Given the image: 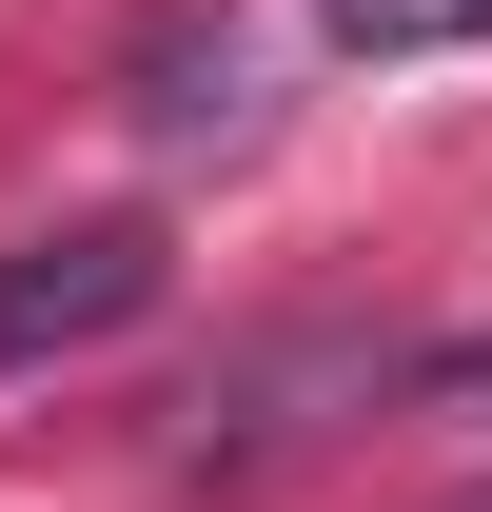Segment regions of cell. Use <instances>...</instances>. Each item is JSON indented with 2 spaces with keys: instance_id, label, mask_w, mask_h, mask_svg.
<instances>
[{
  "instance_id": "cell-1",
  "label": "cell",
  "mask_w": 492,
  "mask_h": 512,
  "mask_svg": "<svg viewBox=\"0 0 492 512\" xmlns=\"http://www.w3.org/2000/svg\"><path fill=\"white\" fill-rule=\"evenodd\" d=\"M158 217H60V237H20L0 256V375H40V355H99V335L158 316Z\"/></svg>"
},
{
  "instance_id": "cell-2",
  "label": "cell",
  "mask_w": 492,
  "mask_h": 512,
  "mask_svg": "<svg viewBox=\"0 0 492 512\" xmlns=\"http://www.w3.org/2000/svg\"><path fill=\"white\" fill-rule=\"evenodd\" d=\"M355 60H453V40H492V0H315Z\"/></svg>"
},
{
  "instance_id": "cell-3",
  "label": "cell",
  "mask_w": 492,
  "mask_h": 512,
  "mask_svg": "<svg viewBox=\"0 0 492 512\" xmlns=\"http://www.w3.org/2000/svg\"><path fill=\"white\" fill-rule=\"evenodd\" d=\"M414 394H433V414H492V335H453V355H433Z\"/></svg>"
},
{
  "instance_id": "cell-4",
  "label": "cell",
  "mask_w": 492,
  "mask_h": 512,
  "mask_svg": "<svg viewBox=\"0 0 492 512\" xmlns=\"http://www.w3.org/2000/svg\"><path fill=\"white\" fill-rule=\"evenodd\" d=\"M473 512H492V493H473Z\"/></svg>"
}]
</instances>
